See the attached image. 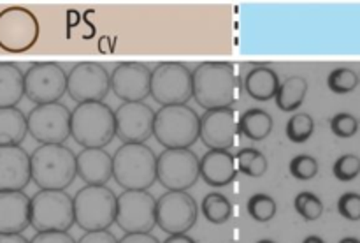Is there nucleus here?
Returning <instances> with one entry per match:
<instances>
[{
  "instance_id": "nucleus-34",
  "label": "nucleus",
  "mask_w": 360,
  "mask_h": 243,
  "mask_svg": "<svg viewBox=\"0 0 360 243\" xmlns=\"http://www.w3.org/2000/svg\"><path fill=\"white\" fill-rule=\"evenodd\" d=\"M319 161H316L313 155L301 154L295 155L294 158L288 164V171L294 176L295 180H301V182H308V180H313L316 175H319Z\"/></svg>"
},
{
  "instance_id": "nucleus-20",
  "label": "nucleus",
  "mask_w": 360,
  "mask_h": 243,
  "mask_svg": "<svg viewBox=\"0 0 360 243\" xmlns=\"http://www.w3.org/2000/svg\"><path fill=\"white\" fill-rule=\"evenodd\" d=\"M32 199L23 190L0 192V232L18 235L30 225Z\"/></svg>"
},
{
  "instance_id": "nucleus-5",
  "label": "nucleus",
  "mask_w": 360,
  "mask_h": 243,
  "mask_svg": "<svg viewBox=\"0 0 360 243\" xmlns=\"http://www.w3.org/2000/svg\"><path fill=\"white\" fill-rule=\"evenodd\" d=\"M153 136L165 150L190 148L200 137V116L186 104L164 106L155 115Z\"/></svg>"
},
{
  "instance_id": "nucleus-40",
  "label": "nucleus",
  "mask_w": 360,
  "mask_h": 243,
  "mask_svg": "<svg viewBox=\"0 0 360 243\" xmlns=\"http://www.w3.org/2000/svg\"><path fill=\"white\" fill-rule=\"evenodd\" d=\"M118 243H160L151 232H125Z\"/></svg>"
},
{
  "instance_id": "nucleus-29",
  "label": "nucleus",
  "mask_w": 360,
  "mask_h": 243,
  "mask_svg": "<svg viewBox=\"0 0 360 243\" xmlns=\"http://www.w3.org/2000/svg\"><path fill=\"white\" fill-rule=\"evenodd\" d=\"M236 161H238L239 173L252 176V178H260L266 175L267 168H269L267 157L257 148H241L236 155Z\"/></svg>"
},
{
  "instance_id": "nucleus-11",
  "label": "nucleus",
  "mask_w": 360,
  "mask_h": 243,
  "mask_svg": "<svg viewBox=\"0 0 360 243\" xmlns=\"http://www.w3.org/2000/svg\"><path fill=\"white\" fill-rule=\"evenodd\" d=\"M72 111L60 102L35 106L27 116L28 134L41 144H63L70 137Z\"/></svg>"
},
{
  "instance_id": "nucleus-13",
  "label": "nucleus",
  "mask_w": 360,
  "mask_h": 243,
  "mask_svg": "<svg viewBox=\"0 0 360 243\" xmlns=\"http://www.w3.org/2000/svg\"><path fill=\"white\" fill-rule=\"evenodd\" d=\"M111 90V74L97 62H79L67 74V94L77 104L102 102Z\"/></svg>"
},
{
  "instance_id": "nucleus-6",
  "label": "nucleus",
  "mask_w": 360,
  "mask_h": 243,
  "mask_svg": "<svg viewBox=\"0 0 360 243\" xmlns=\"http://www.w3.org/2000/svg\"><path fill=\"white\" fill-rule=\"evenodd\" d=\"M118 197L105 185H86L74 196V217L83 231H105L116 222Z\"/></svg>"
},
{
  "instance_id": "nucleus-7",
  "label": "nucleus",
  "mask_w": 360,
  "mask_h": 243,
  "mask_svg": "<svg viewBox=\"0 0 360 243\" xmlns=\"http://www.w3.org/2000/svg\"><path fill=\"white\" fill-rule=\"evenodd\" d=\"M74 224V197L65 190H39L32 197L30 225L37 232L69 231Z\"/></svg>"
},
{
  "instance_id": "nucleus-17",
  "label": "nucleus",
  "mask_w": 360,
  "mask_h": 243,
  "mask_svg": "<svg viewBox=\"0 0 360 243\" xmlns=\"http://www.w3.org/2000/svg\"><path fill=\"white\" fill-rule=\"evenodd\" d=\"M155 115L144 102H123L115 111L116 136L123 143H144L153 136Z\"/></svg>"
},
{
  "instance_id": "nucleus-24",
  "label": "nucleus",
  "mask_w": 360,
  "mask_h": 243,
  "mask_svg": "<svg viewBox=\"0 0 360 243\" xmlns=\"http://www.w3.org/2000/svg\"><path fill=\"white\" fill-rule=\"evenodd\" d=\"M25 95V73L18 66L0 62V108H16Z\"/></svg>"
},
{
  "instance_id": "nucleus-30",
  "label": "nucleus",
  "mask_w": 360,
  "mask_h": 243,
  "mask_svg": "<svg viewBox=\"0 0 360 243\" xmlns=\"http://www.w3.org/2000/svg\"><path fill=\"white\" fill-rule=\"evenodd\" d=\"M359 74L355 73L350 67H338V69H333L327 76V87L333 94L345 95L352 94L355 88L359 87Z\"/></svg>"
},
{
  "instance_id": "nucleus-14",
  "label": "nucleus",
  "mask_w": 360,
  "mask_h": 243,
  "mask_svg": "<svg viewBox=\"0 0 360 243\" xmlns=\"http://www.w3.org/2000/svg\"><path fill=\"white\" fill-rule=\"evenodd\" d=\"M197 217L199 206L188 192L167 190L157 199V225L167 235H186Z\"/></svg>"
},
{
  "instance_id": "nucleus-1",
  "label": "nucleus",
  "mask_w": 360,
  "mask_h": 243,
  "mask_svg": "<svg viewBox=\"0 0 360 243\" xmlns=\"http://www.w3.org/2000/svg\"><path fill=\"white\" fill-rule=\"evenodd\" d=\"M193 99L200 108L210 109L232 108L241 97V80L234 63L204 62L192 70Z\"/></svg>"
},
{
  "instance_id": "nucleus-45",
  "label": "nucleus",
  "mask_w": 360,
  "mask_h": 243,
  "mask_svg": "<svg viewBox=\"0 0 360 243\" xmlns=\"http://www.w3.org/2000/svg\"><path fill=\"white\" fill-rule=\"evenodd\" d=\"M257 243H276V242H274V239H259V242H257Z\"/></svg>"
},
{
  "instance_id": "nucleus-3",
  "label": "nucleus",
  "mask_w": 360,
  "mask_h": 243,
  "mask_svg": "<svg viewBox=\"0 0 360 243\" xmlns=\"http://www.w3.org/2000/svg\"><path fill=\"white\" fill-rule=\"evenodd\" d=\"M157 158L144 143H123L112 155V178L125 190H148L157 182Z\"/></svg>"
},
{
  "instance_id": "nucleus-38",
  "label": "nucleus",
  "mask_w": 360,
  "mask_h": 243,
  "mask_svg": "<svg viewBox=\"0 0 360 243\" xmlns=\"http://www.w3.org/2000/svg\"><path fill=\"white\" fill-rule=\"evenodd\" d=\"M30 243H77V242L69 235V231H44V232H37V235L30 239Z\"/></svg>"
},
{
  "instance_id": "nucleus-37",
  "label": "nucleus",
  "mask_w": 360,
  "mask_h": 243,
  "mask_svg": "<svg viewBox=\"0 0 360 243\" xmlns=\"http://www.w3.org/2000/svg\"><path fill=\"white\" fill-rule=\"evenodd\" d=\"M338 211L343 218L350 222L360 220V194L359 192H345L338 199Z\"/></svg>"
},
{
  "instance_id": "nucleus-15",
  "label": "nucleus",
  "mask_w": 360,
  "mask_h": 243,
  "mask_svg": "<svg viewBox=\"0 0 360 243\" xmlns=\"http://www.w3.org/2000/svg\"><path fill=\"white\" fill-rule=\"evenodd\" d=\"M67 94V73L55 62H37L25 73V95L41 104H55Z\"/></svg>"
},
{
  "instance_id": "nucleus-44",
  "label": "nucleus",
  "mask_w": 360,
  "mask_h": 243,
  "mask_svg": "<svg viewBox=\"0 0 360 243\" xmlns=\"http://www.w3.org/2000/svg\"><path fill=\"white\" fill-rule=\"evenodd\" d=\"M340 243H360V238H355V236H347V238L340 239Z\"/></svg>"
},
{
  "instance_id": "nucleus-28",
  "label": "nucleus",
  "mask_w": 360,
  "mask_h": 243,
  "mask_svg": "<svg viewBox=\"0 0 360 243\" xmlns=\"http://www.w3.org/2000/svg\"><path fill=\"white\" fill-rule=\"evenodd\" d=\"M200 211L207 222L221 225L231 220L234 215V206H232L231 199L221 192H210L200 203Z\"/></svg>"
},
{
  "instance_id": "nucleus-18",
  "label": "nucleus",
  "mask_w": 360,
  "mask_h": 243,
  "mask_svg": "<svg viewBox=\"0 0 360 243\" xmlns=\"http://www.w3.org/2000/svg\"><path fill=\"white\" fill-rule=\"evenodd\" d=\"M150 67L139 62H123L111 73L112 94L123 102H143L151 95Z\"/></svg>"
},
{
  "instance_id": "nucleus-32",
  "label": "nucleus",
  "mask_w": 360,
  "mask_h": 243,
  "mask_svg": "<svg viewBox=\"0 0 360 243\" xmlns=\"http://www.w3.org/2000/svg\"><path fill=\"white\" fill-rule=\"evenodd\" d=\"M246 210L248 215L257 222H269L276 217L278 204L274 201V197H271L269 194H253L252 197L246 203Z\"/></svg>"
},
{
  "instance_id": "nucleus-42",
  "label": "nucleus",
  "mask_w": 360,
  "mask_h": 243,
  "mask_svg": "<svg viewBox=\"0 0 360 243\" xmlns=\"http://www.w3.org/2000/svg\"><path fill=\"white\" fill-rule=\"evenodd\" d=\"M164 243H197V242L193 238H190L188 235H169Z\"/></svg>"
},
{
  "instance_id": "nucleus-35",
  "label": "nucleus",
  "mask_w": 360,
  "mask_h": 243,
  "mask_svg": "<svg viewBox=\"0 0 360 243\" xmlns=\"http://www.w3.org/2000/svg\"><path fill=\"white\" fill-rule=\"evenodd\" d=\"M333 175L340 182H352L360 175V157L355 154H345L336 158L333 166Z\"/></svg>"
},
{
  "instance_id": "nucleus-21",
  "label": "nucleus",
  "mask_w": 360,
  "mask_h": 243,
  "mask_svg": "<svg viewBox=\"0 0 360 243\" xmlns=\"http://www.w3.org/2000/svg\"><path fill=\"white\" fill-rule=\"evenodd\" d=\"M238 161L231 150H207L200 158V178L213 189L232 183L238 175Z\"/></svg>"
},
{
  "instance_id": "nucleus-39",
  "label": "nucleus",
  "mask_w": 360,
  "mask_h": 243,
  "mask_svg": "<svg viewBox=\"0 0 360 243\" xmlns=\"http://www.w3.org/2000/svg\"><path fill=\"white\" fill-rule=\"evenodd\" d=\"M77 243H118L116 236L111 231H86Z\"/></svg>"
},
{
  "instance_id": "nucleus-41",
  "label": "nucleus",
  "mask_w": 360,
  "mask_h": 243,
  "mask_svg": "<svg viewBox=\"0 0 360 243\" xmlns=\"http://www.w3.org/2000/svg\"><path fill=\"white\" fill-rule=\"evenodd\" d=\"M0 243H30V242H28L21 232H18V235H4V232H0Z\"/></svg>"
},
{
  "instance_id": "nucleus-10",
  "label": "nucleus",
  "mask_w": 360,
  "mask_h": 243,
  "mask_svg": "<svg viewBox=\"0 0 360 243\" xmlns=\"http://www.w3.org/2000/svg\"><path fill=\"white\" fill-rule=\"evenodd\" d=\"M200 178V158L190 148L164 150L157 158V180L167 190L186 192Z\"/></svg>"
},
{
  "instance_id": "nucleus-25",
  "label": "nucleus",
  "mask_w": 360,
  "mask_h": 243,
  "mask_svg": "<svg viewBox=\"0 0 360 243\" xmlns=\"http://www.w3.org/2000/svg\"><path fill=\"white\" fill-rule=\"evenodd\" d=\"M27 134V116L21 109L0 108V147H20Z\"/></svg>"
},
{
  "instance_id": "nucleus-9",
  "label": "nucleus",
  "mask_w": 360,
  "mask_h": 243,
  "mask_svg": "<svg viewBox=\"0 0 360 243\" xmlns=\"http://www.w3.org/2000/svg\"><path fill=\"white\" fill-rule=\"evenodd\" d=\"M151 97L164 106L186 104L193 97L192 70L181 62H162L151 73Z\"/></svg>"
},
{
  "instance_id": "nucleus-26",
  "label": "nucleus",
  "mask_w": 360,
  "mask_h": 243,
  "mask_svg": "<svg viewBox=\"0 0 360 243\" xmlns=\"http://www.w3.org/2000/svg\"><path fill=\"white\" fill-rule=\"evenodd\" d=\"M306 95H308V81L302 76H290L281 81L274 101H276L278 109L285 113H294L304 104Z\"/></svg>"
},
{
  "instance_id": "nucleus-4",
  "label": "nucleus",
  "mask_w": 360,
  "mask_h": 243,
  "mask_svg": "<svg viewBox=\"0 0 360 243\" xmlns=\"http://www.w3.org/2000/svg\"><path fill=\"white\" fill-rule=\"evenodd\" d=\"M116 136L115 111L104 102H86L72 109L70 137L83 148H104Z\"/></svg>"
},
{
  "instance_id": "nucleus-43",
  "label": "nucleus",
  "mask_w": 360,
  "mask_h": 243,
  "mask_svg": "<svg viewBox=\"0 0 360 243\" xmlns=\"http://www.w3.org/2000/svg\"><path fill=\"white\" fill-rule=\"evenodd\" d=\"M302 243H326V239L320 238V236L316 235H311V236H306V238L302 239Z\"/></svg>"
},
{
  "instance_id": "nucleus-31",
  "label": "nucleus",
  "mask_w": 360,
  "mask_h": 243,
  "mask_svg": "<svg viewBox=\"0 0 360 243\" xmlns=\"http://www.w3.org/2000/svg\"><path fill=\"white\" fill-rule=\"evenodd\" d=\"M285 132L292 143H306L315 132V120L308 113H295L292 118H288Z\"/></svg>"
},
{
  "instance_id": "nucleus-16",
  "label": "nucleus",
  "mask_w": 360,
  "mask_h": 243,
  "mask_svg": "<svg viewBox=\"0 0 360 243\" xmlns=\"http://www.w3.org/2000/svg\"><path fill=\"white\" fill-rule=\"evenodd\" d=\"M239 134V116L234 108L210 109L200 116V139L210 150H231Z\"/></svg>"
},
{
  "instance_id": "nucleus-27",
  "label": "nucleus",
  "mask_w": 360,
  "mask_h": 243,
  "mask_svg": "<svg viewBox=\"0 0 360 243\" xmlns=\"http://www.w3.org/2000/svg\"><path fill=\"white\" fill-rule=\"evenodd\" d=\"M273 116L262 108L246 109L239 116V130L245 137L252 141H264L273 132Z\"/></svg>"
},
{
  "instance_id": "nucleus-22",
  "label": "nucleus",
  "mask_w": 360,
  "mask_h": 243,
  "mask_svg": "<svg viewBox=\"0 0 360 243\" xmlns=\"http://www.w3.org/2000/svg\"><path fill=\"white\" fill-rule=\"evenodd\" d=\"M76 161L77 176L86 185L102 187L112 178V157L104 148H83Z\"/></svg>"
},
{
  "instance_id": "nucleus-8",
  "label": "nucleus",
  "mask_w": 360,
  "mask_h": 243,
  "mask_svg": "<svg viewBox=\"0 0 360 243\" xmlns=\"http://www.w3.org/2000/svg\"><path fill=\"white\" fill-rule=\"evenodd\" d=\"M41 27L30 9L11 6L0 11V48L9 53H25L39 41Z\"/></svg>"
},
{
  "instance_id": "nucleus-19",
  "label": "nucleus",
  "mask_w": 360,
  "mask_h": 243,
  "mask_svg": "<svg viewBox=\"0 0 360 243\" xmlns=\"http://www.w3.org/2000/svg\"><path fill=\"white\" fill-rule=\"evenodd\" d=\"M30 180V155L21 147H0V192L23 190Z\"/></svg>"
},
{
  "instance_id": "nucleus-2",
  "label": "nucleus",
  "mask_w": 360,
  "mask_h": 243,
  "mask_svg": "<svg viewBox=\"0 0 360 243\" xmlns=\"http://www.w3.org/2000/svg\"><path fill=\"white\" fill-rule=\"evenodd\" d=\"M76 157L65 144H41L30 155L32 180L41 190H65L77 176Z\"/></svg>"
},
{
  "instance_id": "nucleus-33",
  "label": "nucleus",
  "mask_w": 360,
  "mask_h": 243,
  "mask_svg": "<svg viewBox=\"0 0 360 243\" xmlns=\"http://www.w3.org/2000/svg\"><path fill=\"white\" fill-rule=\"evenodd\" d=\"M294 208L299 215H301L304 220L313 222L319 220L323 215V201L320 199L316 194L309 192V190H304V192H299L294 199Z\"/></svg>"
},
{
  "instance_id": "nucleus-23",
  "label": "nucleus",
  "mask_w": 360,
  "mask_h": 243,
  "mask_svg": "<svg viewBox=\"0 0 360 243\" xmlns=\"http://www.w3.org/2000/svg\"><path fill=\"white\" fill-rule=\"evenodd\" d=\"M280 85L281 81L278 73L267 66L253 67L252 70L246 73L245 80H243V88L246 90V94L255 101L262 102L276 97Z\"/></svg>"
},
{
  "instance_id": "nucleus-36",
  "label": "nucleus",
  "mask_w": 360,
  "mask_h": 243,
  "mask_svg": "<svg viewBox=\"0 0 360 243\" xmlns=\"http://www.w3.org/2000/svg\"><path fill=\"white\" fill-rule=\"evenodd\" d=\"M359 120L357 116L352 115V113H336V115L330 118V132L334 136L341 137V139H350L355 134L359 132Z\"/></svg>"
},
{
  "instance_id": "nucleus-12",
  "label": "nucleus",
  "mask_w": 360,
  "mask_h": 243,
  "mask_svg": "<svg viewBox=\"0 0 360 243\" xmlns=\"http://www.w3.org/2000/svg\"><path fill=\"white\" fill-rule=\"evenodd\" d=\"M116 224L125 232H150L157 225V199L148 190H123L118 196Z\"/></svg>"
}]
</instances>
